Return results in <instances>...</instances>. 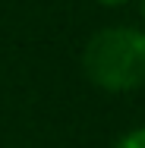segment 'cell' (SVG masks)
<instances>
[{
  "instance_id": "cell-1",
  "label": "cell",
  "mask_w": 145,
  "mask_h": 148,
  "mask_svg": "<svg viewBox=\"0 0 145 148\" xmlns=\"http://www.w3.org/2000/svg\"><path fill=\"white\" fill-rule=\"evenodd\" d=\"M85 76L104 91H133L145 82V32L129 25L98 32L82 54Z\"/></svg>"
},
{
  "instance_id": "cell-2",
  "label": "cell",
  "mask_w": 145,
  "mask_h": 148,
  "mask_svg": "<svg viewBox=\"0 0 145 148\" xmlns=\"http://www.w3.org/2000/svg\"><path fill=\"white\" fill-rule=\"evenodd\" d=\"M117 148H145V126L133 129V132H126V136L117 142Z\"/></svg>"
},
{
  "instance_id": "cell-3",
  "label": "cell",
  "mask_w": 145,
  "mask_h": 148,
  "mask_svg": "<svg viewBox=\"0 0 145 148\" xmlns=\"http://www.w3.org/2000/svg\"><path fill=\"white\" fill-rule=\"evenodd\" d=\"M98 3H104V6H123V3H129V0H98Z\"/></svg>"
},
{
  "instance_id": "cell-4",
  "label": "cell",
  "mask_w": 145,
  "mask_h": 148,
  "mask_svg": "<svg viewBox=\"0 0 145 148\" xmlns=\"http://www.w3.org/2000/svg\"><path fill=\"white\" fill-rule=\"evenodd\" d=\"M142 19H145V0H142Z\"/></svg>"
}]
</instances>
